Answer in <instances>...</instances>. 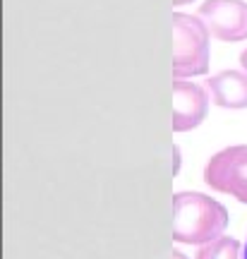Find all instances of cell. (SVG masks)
<instances>
[{"label": "cell", "mask_w": 247, "mask_h": 259, "mask_svg": "<svg viewBox=\"0 0 247 259\" xmlns=\"http://www.w3.org/2000/svg\"><path fill=\"white\" fill-rule=\"evenodd\" d=\"M228 228V209L201 192L173 194V240L183 245H207Z\"/></svg>", "instance_id": "obj_1"}, {"label": "cell", "mask_w": 247, "mask_h": 259, "mask_svg": "<svg viewBox=\"0 0 247 259\" xmlns=\"http://www.w3.org/2000/svg\"><path fill=\"white\" fill-rule=\"evenodd\" d=\"M173 77H197L209 72V31L199 17L173 12Z\"/></svg>", "instance_id": "obj_2"}, {"label": "cell", "mask_w": 247, "mask_h": 259, "mask_svg": "<svg viewBox=\"0 0 247 259\" xmlns=\"http://www.w3.org/2000/svg\"><path fill=\"white\" fill-rule=\"evenodd\" d=\"M204 183L216 192L247 204V144L216 151L204 166Z\"/></svg>", "instance_id": "obj_3"}, {"label": "cell", "mask_w": 247, "mask_h": 259, "mask_svg": "<svg viewBox=\"0 0 247 259\" xmlns=\"http://www.w3.org/2000/svg\"><path fill=\"white\" fill-rule=\"evenodd\" d=\"M197 17L219 41H245L247 38V3L245 0H204Z\"/></svg>", "instance_id": "obj_4"}, {"label": "cell", "mask_w": 247, "mask_h": 259, "mask_svg": "<svg viewBox=\"0 0 247 259\" xmlns=\"http://www.w3.org/2000/svg\"><path fill=\"white\" fill-rule=\"evenodd\" d=\"M209 111V94L204 87L185 79H173V132L199 127Z\"/></svg>", "instance_id": "obj_5"}, {"label": "cell", "mask_w": 247, "mask_h": 259, "mask_svg": "<svg viewBox=\"0 0 247 259\" xmlns=\"http://www.w3.org/2000/svg\"><path fill=\"white\" fill-rule=\"evenodd\" d=\"M207 92L211 94V101L221 108H230V111L247 108V72L223 70L214 74L207 82Z\"/></svg>", "instance_id": "obj_6"}, {"label": "cell", "mask_w": 247, "mask_h": 259, "mask_svg": "<svg viewBox=\"0 0 247 259\" xmlns=\"http://www.w3.org/2000/svg\"><path fill=\"white\" fill-rule=\"evenodd\" d=\"M240 242L230 235H221L219 240L201 245L197 259H240Z\"/></svg>", "instance_id": "obj_7"}, {"label": "cell", "mask_w": 247, "mask_h": 259, "mask_svg": "<svg viewBox=\"0 0 247 259\" xmlns=\"http://www.w3.org/2000/svg\"><path fill=\"white\" fill-rule=\"evenodd\" d=\"M240 65H242V72H247V48L240 53Z\"/></svg>", "instance_id": "obj_8"}, {"label": "cell", "mask_w": 247, "mask_h": 259, "mask_svg": "<svg viewBox=\"0 0 247 259\" xmlns=\"http://www.w3.org/2000/svg\"><path fill=\"white\" fill-rule=\"evenodd\" d=\"M171 259H187V257H185L180 250H173V252H171Z\"/></svg>", "instance_id": "obj_9"}, {"label": "cell", "mask_w": 247, "mask_h": 259, "mask_svg": "<svg viewBox=\"0 0 247 259\" xmlns=\"http://www.w3.org/2000/svg\"><path fill=\"white\" fill-rule=\"evenodd\" d=\"M185 3H192V0H173V5H185Z\"/></svg>", "instance_id": "obj_10"}, {"label": "cell", "mask_w": 247, "mask_h": 259, "mask_svg": "<svg viewBox=\"0 0 247 259\" xmlns=\"http://www.w3.org/2000/svg\"><path fill=\"white\" fill-rule=\"evenodd\" d=\"M242 259H247V242H245V252H242Z\"/></svg>", "instance_id": "obj_11"}]
</instances>
